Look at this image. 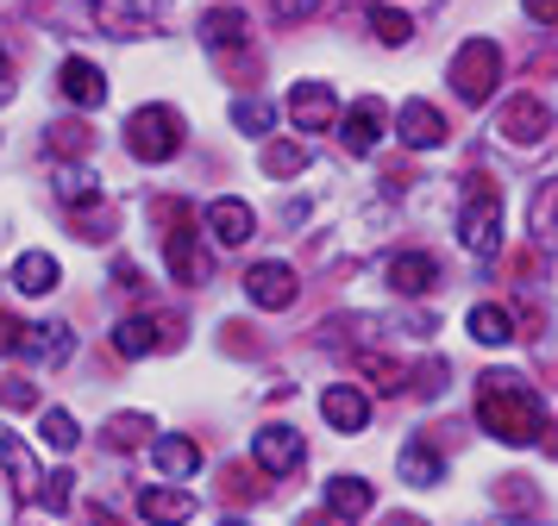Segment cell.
Wrapping results in <instances>:
<instances>
[{"mask_svg": "<svg viewBox=\"0 0 558 526\" xmlns=\"http://www.w3.org/2000/svg\"><path fill=\"white\" fill-rule=\"evenodd\" d=\"M546 213H558V195H553V200H546ZM546 225H558V220H546ZM553 238H558V232H553Z\"/></svg>", "mask_w": 558, "mask_h": 526, "instance_id": "38", "label": "cell"}, {"mask_svg": "<svg viewBox=\"0 0 558 526\" xmlns=\"http://www.w3.org/2000/svg\"><path fill=\"white\" fill-rule=\"evenodd\" d=\"M339 138H345V150H352V157H371V150L383 145V100H357L352 113H345V120H339Z\"/></svg>", "mask_w": 558, "mask_h": 526, "instance_id": "12", "label": "cell"}, {"mask_svg": "<svg viewBox=\"0 0 558 526\" xmlns=\"http://www.w3.org/2000/svg\"><path fill=\"white\" fill-rule=\"evenodd\" d=\"M7 75H13V63H7V50H0V88H7Z\"/></svg>", "mask_w": 558, "mask_h": 526, "instance_id": "37", "label": "cell"}, {"mask_svg": "<svg viewBox=\"0 0 558 526\" xmlns=\"http://www.w3.org/2000/svg\"><path fill=\"white\" fill-rule=\"evenodd\" d=\"M396 138H402L408 150L446 145V113H439V107H427V100H402V113H396Z\"/></svg>", "mask_w": 558, "mask_h": 526, "instance_id": "9", "label": "cell"}, {"mask_svg": "<svg viewBox=\"0 0 558 526\" xmlns=\"http://www.w3.org/2000/svg\"><path fill=\"white\" fill-rule=\"evenodd\" d=\"M232 125H239L245 138H270V125H277V107H270V100L239 95V100H232Z\"/></svg>", "mask_w": 558, "mask_h": 526, "instance_id": "28", "label": "cell"}, {"mask_svg": "<svg viewBox=\"0 0 558 526\" xmlns=\"http://www.w3.org/2000/svg\"><path fill=\"white\" fill-rule=\"evenodd\" d=\"M389 526H421V521H389Z\"/></svg>", "mask_w": 558, "mask_h": 526, "instance_id": "39", "label": "cell"}, {"mask_svg": "<svg viewBox=\"0 0 558 526\" xmlns=\"http://www.w3.org/2000/svg\"><path fill=\"white\" fill-rule=\"evenodd\" d=\"M527 7V20H539V25H558V0H521Z\"/></svg>", "mask_w": 558, "mask_h": 526, "instance_id": "35", "label": "cell"}, {"mask_svg": "<svg viewBox=\"0 0 558 526\" xmlns=\"http://www.w3.org/2000/svg\"><path fill=\"white\" fill-rule=\"evenodd\" d=\"M371 507H377V496H371V482H364V476H332V482H327V514H332V521L357 526Z\"/></svg>", "mask_w": 558, "mask_h": 526, "instance_id": "15", "label": "cell"}, {"mask_svg": "<svg viewBox=\"0 0 558 526\" xmlns=\"http://www.w3.org/2000/svg\"><path fill=\"white\" fill-rule=\"evenodd\" d=\"M496 82H502V50L496 38H471V45H458L452 57V95L483 107V100L496 95Z\"/></svg>", "mask_w": 558, "mask_h": 526, "instance_id": "4", "label": "cell"}, {"mask_svg": "<svg viewBox=\"0 0 558 526\" xmlns=\"http://www.w3.org/2000/svg\"><path fill=\"white\" fill-rule=\"evenodd\" d=\"M57 95L70 100V107H101L107 100V75L88 63V57H63L57 63Z\"/></svg>", "mask_w": 558, "mask_h": 526, "instance_id": "8", "label": "cell"}, {"mask_svg": "<svg viewBox=\"0 0 558 526\" xmlns=\"http://www.w3.org/2000/svg\"><path fill=\"white\" fill-rule=\"evenodd\" d=\"M477 420H483V432L502 439V445H533L539 426H546V407H539V395H533L521 376L489 370L477 382Z\"/></svg>", "mask_w": 558, "mask_h": 526, "instance_id": "1", "label": "cell"}, {"mask_svg": "<svg viewBox=\"0 0 558 526\" xmlns=\"http://www.w3.org/2000/svg\"><path fill=\"white\" fill-rule=\"evenodd\" d=\"M70 482H76V476H70V470L45 476V482H38V501H45L51 514H63V507H70Z\"/></svg>", "mask_w": 558, "mask_h": 526, "instance_id": "31", "label": "cell"}, {"mask_svg": "<svg viewBox=\"0 0 558 526\" xmlns=\"http://www.w3.org/2000/svg\"><path fill=\"white\" fill-rule=\"evenodd\" d=\"M82 132H88V125H76V120H70V125H51V145L76 150V145H82Z\"/></svg>", "mask_w": 558, "mask_h": 526, "instance_id": "34", "label": "cell"}, {"mask_svg": "<svg viewBox=\"0 0 558 526\" xmlns=\"http://www.w3.org/2000/svg\"><path fill=\"white\" fill-rule=\"evenodd\" d=\"M202 225L214 232V238H220V245H245V238L257 232V213L245 207V200H232V195H227V200H214V207L202 213Z\"/></svg>", "mask_w": 558, "mask_h": 526, "instance_id": "14", "label": "cell"}, {"mask_svg": "<svg viewBox=\"0 0 558 526\" xmlns=\"http://www.w3.org/2000/svg\"><path fill=\"white\" fill-rule=\"evenodd\" d=\"M57 195L70 200L76 213H88V207H101V188H95V175L82 170V163H57Z\"/></svg>", "mask_w": 558, "mask_h": 526, "instance_id": "22", "label": "cell"}, {"mask_svg": "<svg viewBox=\"0 0 558 526\" xmlns=\"http://www.w3.org/2000/svg\"><path fill=\"white\" fill-rule=\"evenodd\" d=\"M496 132H502V138H514V145H539V138L553 132V113H546V100L514 95V100L502 107V120H496Z\"/></svg>", "mask_w": 558, "mask_h": 526, "instance_id": "7", "label": "cell"}, {"mask_svg": "<svg viewBox=\"0 0 558 526\" xmlns=\"http://www.w3.org/2000/svg\"><path fill=\"white\" fill-rule=\"evenodd\" d=\"M113 351H120V357H151L157 351V320H145V314L120 320L113 326Z\"/></svg>", "mask_w": 558, "mask_h": 526, "instance_id": "24", "label": "cell"}, {"mask_svg": "<svg viewBox=\"0 0 558 526\" xmlns=\"http://www.w3.org/2000/svg\"><path fill=\"white\" fill-rule=\"evenodd\" d=\"M38 439H45V451H70L82 445V426H76V414H63V407H45V420H38Z\"/></svg>", "mask_w": 558, "mask_h": 526, "instance_id": "25", "label": "cell"}, {"mask_svg": "<svg viewBox=\"0 0 558 526\" xmlns=\"http://www.w3.org/2000/svg\"><path fill=\"white\" fill-rule=\"evenodd\" d=\"M320 414H327L332 432H364L371 426V395L357 382H332L327 395H320Z\"/></svg>", "mask_w": 558, "mask_h": 526, "instance_id": "11", "label": "cell"}, {"mask_svg": "<svg viewBox=\"0 0 558 526\" xmlns=\"http://www.w3.org/2000/svg\"><path fill=\"white\" fill-rule=\"evenodd\" d=\"M458 238H464V250H477V257H496V245H502V195L489 188V175H471L464 213H458Z\"/></svg>", "mask_w": 558, "mask_h": 526, "instance_id": "2", "label": "cell"}, {"mask_svg": "<svg viewBox=\"0 0 558 526\" xmlns=\"http://www.w3.org/2000/svg\"><path fill=\"white\" fill-rule=\"evenodd\" d=\"M371 25H377L383 45H408V38H414V20L396 13V7H383V0H371Z\"/></svg>", "mask_w": 558, "mask_h": 526, "instance_id": "29", "label": "cell"}, {"mask_svg": "<svg viewBox=\"0 0 558 526\" xmlns=\"http://www.w3.org/2000/svg\"><path fill=\"white\" fill-rule=\"evenodd\" d=\"M202 38L214 50H239L245 45V13H239V7H214V13H202Z\"/></svg>", "mask_w": 558, "mask_h": 526, "instance_id": "21", "label": "cell"}, {"mask_svg": "<svg viewBox=\"0 0 558 526\" xmlns=\"http://www.w3.org/2000/svg\"><path fill=\"white\" fill-rule=\"evenodd\" d=\"M57 282H63V270H57L51 250H26V257L13 264V289H20V295H51Z\"/></svg>", "mask_w": 558, "mask_h": 526, "instance_id": "19", "label": "cell"}, {"mask_svg": "<svg viewBox=\"0 0 558 526\" xmlns=\"http://www.w3.org/2000/svg\"><path fill=\"white\" fill-rule=\"evenodd\" d=\"M252 457H257V470H270V476H289L295 464L307 457V439L295 432V426H257V439H252Z\"/></svg>", "mask_w": 558, "mask_h": 526, "instance_id": "6", "label": "cell"}, {"mask_svg": "<svg viewBox=\"0 0 558 526\" xmlns=\"http://www.w3.org/2000/svg\"><path fill=\"white\" fill-rule=\"evenodd\" d=\"M289 120L302 125V132H327L339 120V100H332L327 82H295L289 88Z\"/></svg>", "mask_w": 558, "mask_h": 526, "instance_id": "10", "label": "cell"}, {"mask_svg": "<svg viewBox=\"0 0 558 526\" xmlns=\"http://www.w3.org/2000/svg\"><path fill=\"white\" fill-rule=\"evenodd\" d=\"M151 457H157V470L170 476V482H182V476H195V470H202V445H195L189 432H170V439H157Z\"/></svg>", "mask_w": 558, "mask_h": 526, "instance_id": "18", "label": "cell"}, {"mask_svg": "<svg viewBox=\"0 0 558 526\" xmlns=\"http://www.w3.org/2000/svg\"><path fill=\"white\" fill-rule=\"evenodd\" d=\"M227 526H245V521H227Z\"/></svg>", "mask_w": 558, "mask_h": 526, "instance_id": "40", "label": "cell"}, {"mask_svg": "<svg viewBox=\"0 0 558 526\" xmlns=\"http://www.w3.org/2000/svg\"><path fill=\"white\" fill-rule=\"evenodd\" d=\"M95 20H101V32H113V38H138V32H145V13H138L132 0H95Z\"/></svg>", "mask_w": 558, "mask_h": 526, "instance_id": "26", "label": "cell"}, {"mask_svg": "<svg viewBox=\"0 0 558 526\" xmlns=\"http://www.w3.org/2000/svg\"><path fill=\"white\" fill-rule=\"evenodd\" d=\"M163 220H170V232H163V257H170V276H177V282H202L207 264H202V250H195V207H182V200H163Z\"/></svg>", "mask_w": 558, "mask_h": 526, "instance_id": "5", "label": "cell"}, {"mask_svg": "<svg viewBox=\"0 0 558 526\" xmlns=\"http://www.w3.org/2000/svg\"><path fill=\"white\" fill-rule=\"evenodd\" d=\"M396 464H402V476H408V482H421V489H433V482L446 476V457H439V451H433L427 439H408Z\"/></svg>", "mask_w": 558, "mask_h": 526, "instance_id": "20", "label": "cell"}, {"mask_svg": "<svg viewBox=\"0 0 558 526\" xmlns=\"http://www.w3.org/2000/svg\"><path fill=\"white\" fill-rule=\"evenodd\" d=\"M433 282H439V264H433L427 250H402V257L389 264V289H396V295H427Z\"/></svg>", "mask_w": 558, "mask_h": 526, "instance_id": "17", "label": "cell"}, {"mask_svg": "<svg viewBox=\"0 0 558 526\" xmlns=\"http://www.w3.org/2000/svg\"><path fill=\"white\" fill-rule=\"evenodd\" d=\"M245 295H252L257 307H289V301H295V270H289V264H252V270H245Z\"/></svg>", "mask_w": 558, "mask_h": 526, "instance_id": "13", "label": "cell"}, {"mask_svg": "<svg viewBox=\"0 0 558 526\" xmlns=\"http://www.w3.org/2000/svg\"><path fill=\"white\" fill-rule=\"evenodd\" d=\"M295 526H332V514H302Z\"/></svg>", "mask_w": 558, "mask_h": 526, "instance_id": "36", "label": "cell"}, {"mask_svg": "<svg viewBox=\"0 0 558 526\" xmlns=\"http://www.w3.org/2000/svg\"><path fill=\"white\" fill-rule=\"evenodd\" d=\"M471 339L477 345H508L514 339V320H508V307H496V301H483V307H471Z\"/></svg>", "mask_w": 558, "mask_h": 526, "instance_id": "23", "label": "cell"}, {"mask_svg": "<svg viewBox=\"0 0 558 526\" xmlns=\"http://www.w3.org/2000/svg\"><path fill=\"white\" fill-rule=\"evenodd\" d=\"M264 170H270V175L307 170V145H295V138H277V145H264Z\"/></svg>", "mask_w": 558, "mask_h": 526, "instance_id": "30", "label": "cell"}, {"mask_svg": "<svg viewBox=\"0 0 558 526\" xmlns=\"http://www.w3.org/2000/svg\"><path fill=\"white\" fill-rule=\"evenodd\" d=\"M0 407H38V389L26 376H0Z\"/></svg>", "mask_w": 558, "mask_h": 526, "instance_id": "32", "label": "cell"}, {"mask_svg": "<svg viewBox=\"0 0 558 526\" xmlns=\"http://www.w3.org/2000/svg\"><path fill=\"white\" fill-rule=\"evenodd\" d=\"M145 432H151V420H145V414H120V420H113V445L126 451V445H138Z\"/></svg>", "mask_w": 558, "mask_h": 526, "instance_id": "33", "label": "cell"}, {"mask_svg": "<svg viewBox=\"0 0 558 526\" xmlns=\"http://www.w3.org/2000/svg\"><path fill=\"white\" fill-rule=\"evenodd\" d=\"M138 514L151 526H189L195 521V496L189 489H145L138 496Z\"/></svg>", "mask_w": 558, "mask_h": 526, "instance_id": "16", "label": "cell"}, {"mask_svg": "<svg viewBox=\"0 0 558 526\" xmlns=\"http://www.w3.org/2000/svg\"><path fill=\"white\" fill-rule=\"evenodd\" d=\"M182 138H189V132H182L177 107H138V113L126 120V150L138 157V163H170V157L182 150Z\"/></svg>", "mask_w": 558, "mask_h": 526, "instance_id": "3", "label": "cell"}, {"mask_svg": "<svg viewBox=\"0 0 558 526\" xmlns=\"http://www.w3.org/2000/svg\"><path fill=\"white\" fill-rule=\"evenodd\" d=\"M0 464L20 476V501H38V482H45V476L32 470V451L20 445V439H7V432H0Z\"/></svg>", "mask_w": 558, "mask_h": 526, "instance_id": "27", "label": "cell"}]
</instances>
